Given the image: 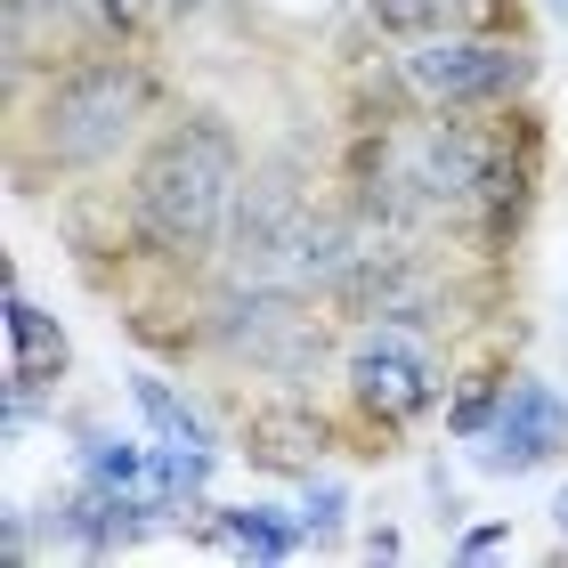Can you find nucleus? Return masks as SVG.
<instances>
[{"mask_svg":"<svg viewBox=\"0 0 568 568\" xmlns=\"http://www.w3.org/2000/svg\"><path fill=\"white\" fill-rule=\"evenodd\" d=\"M244 203V146L220 122H171L131 171V227L163 261H212Z\"/></svg>","mask_w":568,"mask_h":568,"instance_id":"obj_1","label":"nucleus"},{"mask_svg":"<svg viewBox=\"0 0 568 568\" xmlns=\"http://www.w3.org/2000/svg\"><path fill=\"white\" fill-rule=\"evenodd\" d=\"M220 252H227V284L333 293V276L349 261V212H325L293 171H252Z\"/></svg>","mask_w":568,"mask_h":568,"instance_id":"obj_2","label":"nucleus"},{"mask_svg":"<svg viewBox=\"0 0 568 568\" xmlns=\"http://www.w3.org/2000/svg\"><path fill=\"white\" fill-rule=\"evenodd\" d=\"M146 98H154V82L139 73V58H82L73 73L49 82L41 114H33L41 154H49V163H65V171L106 163V154H122V139L139 131Z\"/></svg>","mask_w":568,"mask_h":568,"instance_id":"obj_3","label":"nucleus"},{"mask_svg":"<svg viewBox=\"0 0 568 568\" xmlns=\"http://www.w3.org/2000/svg\"><path fill=\"white\" fill-rule=\"evenodd\" d=\"M212 342L268 382H308L325 366V317L293 284H227L212 308Z\"/></svg>","mask_w":568,"mask_h":568,"instance_id":"obj_4","label":"nucleus"},{"mask_svg":"<svg viewBox=\"0 0 568 568\" xmlns=\"http://www.w3.org/2000/svg\"><path fill=\"white\" fill-rule=\"evenodd\" d=\"M398 73L430 106L479 114V106H511V98L536 82V58H528V41H511V33H423V41H406Z\"/></svg>","mask_w":568,"mask_h":568,"instance_id":"obj_5","label":"nucleus"},{"mask_svg":"<svg viewBox=\"0 0 568 568\" xmlns=\"http://www.w3.org/2000/svg\"><path fill=\"white\" fill-rule=\"evenodd\" d=\"M438 390H447V374L430 357V333L398 325V317H366V333L349 342V398L382 430H406L438 406Z\"/></svg>","mask_w":568,"mask_h":568,"instance_id":"obj_6","label":"nucleus"},{"mask_svg":"<svg viewBox=\"0 0 568 568\" xmlns=\"http://www.w3.org/2000/svg\"><path fill=\"white\" fill-rule=\"evenodd\" d=\"M560 447H568V406H560V390H552V382H536V374H511L496 423L471 438V463H479V471H496V479H520V471L560 463Z\"/></svg>","mask_w":568,"mask_h":568,"instance_id":"obj_7","label":"nucleus"},{"mask_svg":"<svg viewBox=\"0 0 568 568\" xmlns=\"http://www.w3.org/2000/svg\"><path fill=\"white\" fill-rule=\"evenodd\" d=\"M244 455L261 471H293V479H317V455H325V415L308 398H261L244 415Z\"/></svg>","mask_w":568,"mask_h":568,"instance_id":"obj_8","label":"nucleus"},{"mask_svg":"<svg viewBox=\"0 0 568 568\" xmlns=\"http://www.w3.org/2000/svg\"><path fill=\"white\" fill-rule=\"evenodd\" d=\"M73 366V349H65V325L58 317H41L33 301L9 284V382H24V390H49Z\"/></svg>","mask_w":568,"mask_h":568,"instance_id":"obj_9","label":"nucleus"},{"mask_svg":"<svg viewBox=\"0 0 568 568\" xmlns=\"http://www.w3.org/2000/svg\"><path fill=\"white\" fill-rule=\"evenodd\" d=\"M496 17H504V0H374V24L382 33H406V41H423V33H496Z\"/></svg>","mask_w":568,"mask_h":568,"instance_id":"obj_10","label":"nucleus"},{"mask_svg":"<svg viewBox=\"0 0 568 568\" xmlns=\"http://www.w3.org/2000/svg\"><path fill=\"white\" fill-rule=\"evenodd\" d=\"M82 479H90V487H122V496H146L154 511H163V496H154V455L139 447V438L90 430V438H82Z\"/></svg>","mask_w":568,"mask_h":568,"instance_id":"obj_11","label":"nucleus"},{"mask_svg":"<svg viewBox=\"0 0 568 568\" xmlns=\"http://www.w3.org/2000/svg\"><path fill=\"white\" fill-rule=\"evenodd\" d=\"M220 536L236 552H252V560H293L308 520H284V511H268V504H244V511H220Z\"/></svg>","mask_w":568,"mask_h":568,"instance_id":"obj_12","label":"nucleus"},{"mask_svg":"<svg viewBox=\"0 0 568 568\" xmlns=\"http://www.w3.org/2000/svg\"><path fill=\"white\" fill-rule=\"evenodd\" d=\"M139 415L163 430V447H212V423H203L171 382H154V374H139Z\"/></svg>","mask_w":568,"mask_h":568,"instance_id":"obj_13","label":"nucleus"},{"mask_svg":"<svg viewBox=\"0 0 568 568\" xmlns=\"http://www.w3.org/2000/svg\"><path fill=\"white\" fill-rule=\"evenodd\" d=\"M504 390H511L504 374H479L471 390H463V398L447 406V430H455V438H479L487 423H496V406H504Z\"/></svg>","mask_w":568,"mask_h":568,"instance_id":"obj_14","label":"nucleus"},{"mask_svg":"<svg viewBox=\"0 0 568 568\" xmlns=\"http://www.w3.org/2000/svg\"><path fill=\"white\" fill-rule=\"evenodd\" d=\"M342 487H333V479H308V504H301V520H308V536H333V528H342Z\"/></svg>","mask_w":568,"mask_h":568,"instance_id":"obj_15","label":"nucleus"},{"mask_svg":"<svg viewBox=\"0 0 568 568\" xmlns=\"http://www.w3.org/2000/svg\"><path fill=\"white\" fill-rule=\"evenodd\" d=\"M154 0H90V17H98V33H139Z\"/></svg>","mask_w":568,"mask_h":568,"instance_id":"obj_16","label":"nucleus"},{"mask_svg":"<svg viewBox=\"0 0 568 568\" xmlns=\"http://www.w3.org/2000/svg\"><path fill=\"white\" fill-rule=\"evenodd\" d=\"M504 545H511V528H471V536H463L455 552H463V560H496Z\"/></svg>","mask_w":568,"mask_h":568,"instance_id":"obj_17","label":"nucleus"},{"mask_svg":"<svg viewBox=\"0 0 568 568\" xmlns=\"http://www.w3.org/2000/svg\"><path fill=\"white\" fill-rule=\"evenodd\" d=\"M552 520H560V536H568V487H560V504H552Z\"/></svg>","mask_w":568,"mask_h":568,"instance_id":"obj_18","label":"nucleus"}]
</instances>
